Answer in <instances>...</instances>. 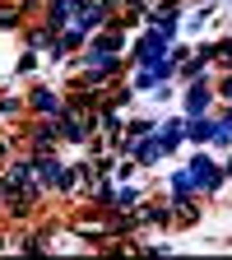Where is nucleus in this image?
<instances>
[{
	"mask_svg": "<svg viewBox=\"0 0 232 260\" xmlns=\"http://www.w3.org/2000/svg\"><path fill=\"white\" fill-rule=\"evenodd\" d=\"M140 60H144V65H158V60H162V38H144V42H140Z\"/></svg>",
	"mask_w": 232,
	"mask_h": 260,
	"instance_id": "obj_1",
	"label": "nucleus"
},
{
	"mask_svg": "<svg viewBox=\"0 0 232 260\" xmlns=\"http://www.w3.org/2000/svg\"><path fill=\"white\" fill-rule=\"evenodd\" d=\"M181 140V125H168V130H162V149H172Z\"/></svg>",
	"mask_w": 232,
	"mask_h": 260,
	"instance_id": "obj_3",
	"label": "nucleus"
},
{
	"mask_svg": "<svg viewBox=\"0 0 232 260\" xmlns=\"http://www.w3.org/2000/svg\"><path fill=\"white\" fill-rule=\"evenodd\" d=\"M205 103H209V93H205V88H190V116H200Z\"/></svg>",
	"mask_w": 232,
	"mask_h": 260,
	"instance_id": "obj_2",
	"label": "nucleus"
},
{
	"mask_svg": "<svg viewBox=\"0 0 232 260\" xmlns=\"http://www.w3.org/2000/svg\"><path fill=\"white\" fill-rule=\"evenodd\" d=\"M153 158H158V144H153V140H149V144H140V162H153Z\"/></svg>",
	"mask_w": 232,
	"mask_h": 260,
	"instance_id": "obj_4",
	"label": "nucleus"
}]
</instances>
